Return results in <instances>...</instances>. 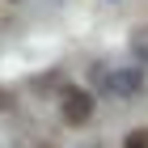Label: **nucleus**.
I'll return each instance as SVG.
<instances>
[{"instance_id":"nucleus-1","label":"nucleus","mask_w":148,"mask_h":148,"mask_svg":"<svg viewBox=\"0 0 148 148\" xmlns=\"http://www.w3.org/2000/svg\"><path fill=\"white\" fill-rule=\"evenodd\" d=\"M59 119H64L68 127H85L93 119V93L89 89H76V85L64 89V97H59Z\"/></svg>"},{"instance_id":"nucleus-2","label":"nucleus","mask_w":148,"mask_h":148,"mask_svg":"<svg viewBox=\"0 0 148 148\" xmlns=\"http://www.w3.org/2000/svg\"><path fill=\"white\" fill-rule=\"evenodd\" d=\"M106 89H110L114 97H136V93L144 89V72L140 68H114L110 80H106Z\"/></svg>"},{"instance_id":"nucleus-3","label":"nucleus","mask_w":148,"mask_h":148,"mask_svg":"<svg viewBox=\"0 0 148 148\" xmlns=\"http://www.w3.org/2000/svg\"><path fill=\"white\" fill-rule=\"evenodd\" d=\"M123 148H148V127H136V131H127Z\"/></svg>"}]
</instances>
